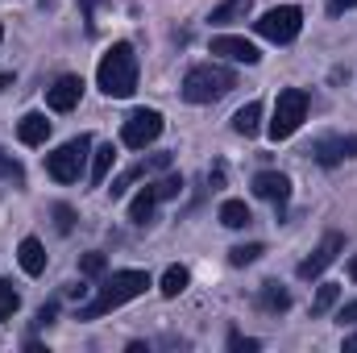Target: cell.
<instances>
[{"instance_id":"obj_1","label":"cell","mask_w":357,"mask_h":353,"mask_svg":"<svg viewBox=\"0 0 357 353\" xmlns=\"http://www.w3.org/2000/svg\"><path fill=\"white\" fill-rule=\"evenodd\" d=\"M96 84L112 100H129L137 91V54H133L129 42H112L108 46V54L96 67Z\"/></svg>"},{"instance_id":"obj_2","label":"cell","mask_w":357,"mask_h":353,"mask_svg":"<svg viewBox=\"0 0 357 353\" xmlns=\"http://www.w3.org/2000/svg\"><path fill=\"white\" fill-rule=\"evenodd\" d=\"M146 287H150V274H146V270H116V274H108V278L100 283V295L91 299L88 308H79V320H96V316L116 312L121 303L137 299Z\"/></svg>"},{"instance_id":"obj_3","label":"cell","mask_w":357,"mask_h":353,"mask_svg":"<svg viewBox=\"0 0 357 353\" xmlns=\"http://www.w3.org/2000/svg\"><path fill=\"white\" fill-rule=\"evenodd\" d=\"M237 88V75L220 63H199L183 75V100L187 104H216Z\"/></svg>"},{"instance_id":"obj_4","label":"cell","mask_w":357,"mask_h":353,"mask_svg":"<svg viewBox=\"0 0 357 353\" xmlns=\"http://www.w3.org/2000/svg\"><path fill=\"white\" fill-rule=\"evenodd\" d=\"M303 121H307V91L303 88H282L278 100H274V117H270V125H266L270 142H287Z\"/></svg>"},{"instance_id":"obj_5","label":"cell","mask_w":357,"mask_h":353,"mask_svg":"<svg viewBox=\"0 0 357 353\" xmlns=\"http://www.w3.org/2000/svg\"><path fill=\"white\" fill-rule=\"evenodd\" d=\"M88 154H91V137L79 133V137H71L67 146H59L54 154H46V175L54 179V183H75V179L84 175Z\"/></svg>"},{"instance_id":"obj_6","label":"cell","mask_w":357,"mask_h":353,"mask_svg":"<svg viewBox=\"0 0 357 353\" xmlns=\"http://www.w3.org/2000/svg\"><path fill=\"white\" fill-rule=\"evenodd\" d=\"M254 25H258V33H262L266 42L287 46V42H295V38H299V29H303V8H295V4H278V8L262 13Z\"/></svg>"},{"instance_id":"obj_7","label":"cell","mask_w":357,"mask_h":353,"mask_svg":"<svg viewBox=\"0 0 357 353\" xmlns=\"http://www.w3.org/2000/svg\"><path fill=\"white\" fill-rule=\"evenodd\" d=\"M162 137V112L158 108H137V112H129V121L121 125V142L129 146V150H146L150 142H158Z\"/></svg>"},{"instance_id":"obj_8","label":"cell","mask_w":357,"mask_h":353,"mask_svg":"<svg viewBox=\"0 0 357 353\" xmlns=\"http://www.w3.org/2000/svg\"><path fill=\"white\" fill-rule=\"evenodd\" d=\"M341 250H345V237H341V233H324V241H320L303 262H299V278H320L328 266L337 262V254H341Z\"/></svg>"},{"instance_id":"obj_9","label":"cell","mask_w":357,"mask_h":353,"mask_svg":"<svg viewBox=\"0 0 357 353\" xmlns=\"http://www.w3.org/2000/svg\"><path fill=\"white\" fill-rule=\"evenodd\" d=\"M312 158H316L320 167H337V163H345V158H357V137H320V142L312 146Z\"/></svg>"},{"instance_id":"obj_10","label":"cell","mask_w":357,"mask_h":353,"mask_svg":"<svg viewBox=\"0 0 357 353\" xmlns=\"http://www.w3.org/2000/svg\"><path fill=\"white\" fill-rule=\"evenodd\" d=\"M212 54H220V59H229V63H245V67H254V63L262 59L254 42H245V38H233V33H220V38H212Z\"/></svg>"},{"instance_id":"obj_11","label":"cell","mask_w":357,"mask_h":353,"mask_svg":"<svg viewBox=\"0 0 357 353\" xmlns=\"http://www.w3.org/2000/svg\"><path fill=\"white\" fill-rule=\"evenodd\" d=\"M254 195L274 204V208H282L291 200V179L282 171H262V175H254Z\"/></svg>"},{"instance_id":"obj_12","label":"cell","mask_w":357,"mask_h":353,"mask_svg":"<svg viewBox=\"0 0 357 353\" xmlns=\"http://www.w3.org/2000/svg\"><path fill=\"white\" fill-rule=\"evenodd\" d=\"M79 96H84V80L79 75H63V80H54V88L46 91V104L54 112H71L79 104Z\"/></svg>"},{"instance_id":"obj_13","label":"cell","mask_w":357,"mask_h":353,"mask_svg":"<svg viewBox=\"0 0 357 353\" xmlns=\"http://www.w3.org/2000/svg\"><path fill=\"white\" fill-rule=\"evenodd\" d=\"M17 137H21L25 146H42V142L50 137V121H46L42 112H25V117L17 121Z\"/></svg>"},{"instance_id":"obj_14","label":"cell","mask_w":357,"mask_h":353,"mask_svg":"<svg viewBox=\"0 0 357 353\" xmlns=\"http://www.w3.org/2000/svg\"><path fill=\"white\" fill-rule=\"evenodd\" d=\"M167 167H171V154H154L150 163H142V167L125 171V175H121L116 183H112V187H108V191H112V200H116V195H125V191H129V183H133V179H142L146 171H167Z\"/></svg>"},{"instance_id":"obj_15","label":"cell","mask_w":357,"mask_h":353,"mask_svg":"<svg viewBox=\"0 0 357 353\" xmlns=\"http://www.w3.org/2000/svg\"><path fill=\"white\" fill-rule=\"evenodd\" d=\"M154 208H158V187L150 183V187H142V191L133 195V204H129V220H133V225H146V220H154Z\"/></svg>"},{"instance_id":"obj_16","label":"cell","mask_w":357,"mask_h":353,"mask_svg":"<svg viewBox=\"0 0 357 353\" xmlns=\"http://www.w3.org/2000/svg\"><path fill=\"white\" fill-rule=\"evenodd\" d=\"M17 262L25 274H42L46 270V250H42V241L38 237H25L21 246H17Z\"/></svg>"},{"instance_id":"obj_17","label":"cell","mask_w":357,"mask_h":353,"mask_svg":"<svg viewBox=\"0 0 357 353\" xmlns=\"http://www.w3.org/2000/svg\"><path fill=\"white\" fill-rule=\"evenodd\" d=\"M258 308H262V312H274V316L287 312V308H291V291H287L282 283H262V287H258Z\"/></svg>"},{"instance_id":"obj_18","label":"cell","mask_w":357,"mask_h":353,"mask_svg":"<svg viewBox=\"0 0 357 353\" xmlns=\"http://www.w3.org/2000/svg\"><path fill=\"white\" fill-rule=\"evenodd\" d=\"M250 8H254V0H225V4H216L212 8V25H233V21H245L250 17Z\"/></svg>"},{"instance_id":"obj_19","label":"cell","mask_w":357,"mask_h":353,"mask_svg":"<svg viewBox=\"0 0 357 353\" xmlns=\"http://www.w3.org/2000/svg\"><path fill=\"white\" fill-rule=\"evenodd\" d=\"M233 129H237L241 137H254V133L262 129V104H258V100H250L245 108H237V117H233Z\"/></svg>"},{"instance_id":"obj_20","label":"cell","mask_w":357,"mask_h":353,"mask_svg":"<svg viewBox=\"0 0 357 353\" xmlns=\"http://www.w3.org/2000/svg\"><path fill=\"white\" fill-rule=\"evenodd\" d=\"M112 163H116V150H112V142L108 146H100L96 154H91V187H100L104 179H108V171H112Z\"/></svg>"},{"instance_id":"obj_21","label":"cell","mask_w":357,"mask_h":353,"mask_svg":"<svg viewBox=\"0 0 357 353\" xmlns=\"http://www.w3.org/2000/svg\"><path fill=\"white\" fill-rule=\"evenodd\" d=\"M250 220H254V216H250V208H245L241 200H225V204H220V225H225V229H245Z\"/></svg>"},{"instance_id":"obj_22","label":"cell","mask_w":357,"mask_h":353,"mask_svg":"<svg viewBox=\"0 0 357 353\" xmlns=\"http://www.w3.org/2000/svg\"><path fill=\"white\" fill-rule=\"evenodd\" d=\"M187 283H191V274H187V266H171V270L162 274V287H158V291H162L167 299H178V295L187 291Z\"/></svg>"},{"instance_id":"obj_23","label":"cell","mask_w":357,"mask_h":353,"mask_svg":"<svg viewBox=\"0 0 357 353\" xmlns=\"http://www.w3.org/2000/svg\"><path fill=\"white\" fill-rule=\"evenodd\" d=\"M21 308V295H17V287L8 283V278H0V324L4 320H13V312Z\"/></svg>"},{"instance_id":"obj_24","label":"cell","mask_w":357,"mask_h":353,"mask_svg":"<svg viewBox=\"0 0 357 353\" xmlns=\"http://www.w3.org/2000/svg\"><path fill=\"white\" fill-rule=\"evenodd\" d=\"M337 299H341V287H333V283H328V287H320V291H316V299H312V316H324Z\"/></svg>"},{"instance_id":"obj_25","label":"cell","mask_w":357,"mask_h":353,"mask_svg":"<svg viewBox=\"0 0 357 353\" xmlns=\"http://www.w3.org/2000/svg\"><path fill=\"white\" fill-rule=\"evenodd\" d=\"M262 254H266L262 246H233V250H229V262L233 266H250V262H258Z\"/></svg>"},{"instance_id":"obj_26","label":"cell","mask_w":357,"mask_h":353,"mask_svg":"<svg viewBox=\"0 0 357 353\" xmlns=\"http://www.w3.org/2000/svg\"><path fill=\"white\" fill-rule=\"evenodd\" d=\"M0 179H8V183H17V187L25 183V171H21V163H17L13 154H4V150H0Z\"/></svg>"},{"instance_id":"obj_27","label":"cell","mask_w":357,"mask_h":353,"mask_svg":"<svg viewBox=\"0 0 357 353\" xmlns=\"http://www.w3.org/2000/svg\"><path fill=\"white\" fill-rule=\"evenodd\" d=\"M104 266H108V258H104L100 250H91V254H84V258H79V274L96 278V274H104Z\"/></svg>"},{"instance_id":"obj_28","label":"cell","mask_w":357,"mask_h":353,"mask_svg":"<svg viewBox=\"0 0 357 353\" xmlns=\"http://www.w3.org/2000/svg\"><path fill=\"white\" fill-rule=\"evenodd\" d=\"M154 187H158V200H175L183 191V175H167V179H158Z\"/></svg>"},{"instance_id":"obj_29","label":"cell","mask_w":357,"mask_h":353,"mask_svg":"<svg viewBox=\"0 0 357 353\" xmlns=\"http://www.w3.org/2000/svg\"><path fill=\"white\" fill-rule=\"evenodd\" d=\"M229 350H233V353H254V350H262V341H258V337H241V333H229Z\"/></svg>"},{"instance_id":"obj_30","label":"cell","mask_w":357,"mask_h":353,"mask_svg":"<svg viewBox=\"0 0 357 353\" xmlns=\"http://www.w3.org/2000/svg\"><path fill=\"white\" fill-rule=\"evenodd\" d=\"M54 220H59V233H71L75 229V212L67 204H54Z\"/></svg>"},{"instance_id":"obj_31","label":"cell","mask_w":357,"mask_h":353,"mask_svg":"<svg viewBox=\"0 0 357 353\" xmlns=\"http://www.w3.org/2000/svg\"><path fill=\"white\" fill-rule=\"evenodd\" d=\"M54 312H59V303H42V308H38V320H33V324H38V329H46V324L54 320Z\"/></svg>"},{"instance_id":"obj_32","label":"cell","mask_w":357,"mask_h":353,"mask_svg":"<svg viewBox=\"0 0 357 353\" xmlns=\"http://www.w3.org/2000/svg\"><path fill=\"white\" fill-rule=\"evenodd\" d=\"M337 320H341V324H357V299H354V303H345V308L337 312Z\"/></svg>"},{"instance_id":"obj_33","label":"cell","mask_w":357,"mask_h":353,"mask_svg":"<svg viewBox=\"0 0 357 353\" xmlns=\"http://www.w3.org/2000/svg\"><path fill=\"white\" fill-rule=\"evenodd\" d=\"M345 8H357V0H328V13H345Z\"/></svg>"},{"instance_id":"obj_34","label":"cell","mask_w":357,"mask_h":353,"mask_svg":"<svg viewBox=\"0 0 357 353\" xmlns=\"http://www.w3.org/2000/svg\"><path fill=\"white\" fill-rule=\"evenodd\" d=\"M4 88H13V75H8V71H0V91Z\"/></svg>"},{"instance_id":"obj_35","label":"cell","mask_w":357,"mask_h":353,"mask_svg":"<svg viewBox=\"0 0 357 353\" xmlns=\"http://www.w3.org/2000/svg\"><path fill=\"white\" fill-rule=\"evenodd\" d=\"M345 353H357V333L354 337H345Z\"/></svg>"},{"instance_id":"obj_36","label":"cell","mask_w":357,"mask_h":353,"mask_svg":"<svg viewBox=\"0 0 357 353\" xmlns=\"http://www.w3.org/2000/svg\"><path fill=\"white\" fill-rule=\"evenodd\" d=\"M349 274H354V278H357V258H354V262H349Z\"/></svg>"},{"instance_id":"obj_37","label":"cell","mask_w":357,"mask_h":353,"mask_svg":"<svg viewBox=\"0 0 357 353\" xmlns=\"http://www.w3.org/2000/svg\"><path fill=\"white\" fill-rule=\"evenodd\" d=\"M0 38H4V29H0Z\"/></svg>"}]
</instances>
